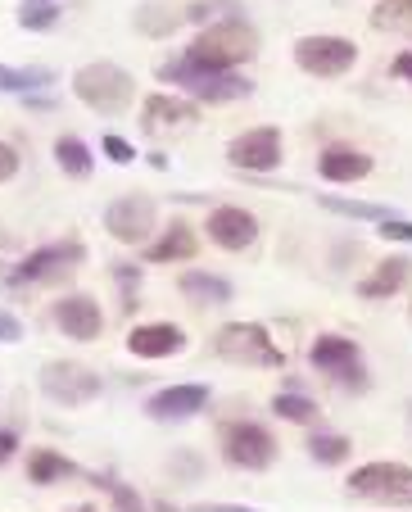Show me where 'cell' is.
Instances as JSON below:
<instances>
[{"label":"cell","mask_w":412,"mask_h":512,"mask_svg":"<svg viewBox=\"0 0 412 512\" xmlns=\"http://www.w3.org/2000/svg\"><path fill=\"white\" fill-rule=\"evenodd\" d=\"M254 55H259V32L245 19H227V23H218V28H204L200 37L191 41V50H186V59H191L200 73H231V68H240Z\"/></svg>","instance_id":"obj_1"},{"label":"cell","mask_w":412,"mask_h":512,"mask_svg":"<svg viewBox=\"0 0 412 512\" xmlns=\"http://www.w3.org/2000/svg\"><path fill=\"white\" fill-rule=\"evenodd\" d=\"M73 96L82 100V105H91L96 114H123V109L132 105L136 87H132V73H127V68L109 64V59H96V64L73 73Z\"/></svg>","instance_id":"obj_2"},{"label":"cell","mask_w":412,"mask_h":512,"mask_svg":"<svg viewBox=\"0 0 412 512\" xmlns=\"http://www.w3.org/2000/svg\"><path fill=\"white\" fill-rule=\"evenodd\" d=\"M213 354L227 358V363H240V368H281L286 358L272 345V331L259 327V322H227L213 336Z\"/></svg>","instance_id":"obj_3"},{"label":"cell","mask_w":412,"mask_h":512,"mask_svg":"<svg viewBox=\"0 0 412 512\" xmlns=\"http://www.w3.org/2000/svg\"><path fill=\"white\" fill-rule=\"evenodd\" d=\"M37 386H41V395L55 399V404L77 408V404H91V399L105 390V381H100V372L87 368V363H64V358H55V363L41 368Z\"/></svg>","instance_id":"obj_4"},{"label":"cell","mask_w":412,"mask_h":512,"mask_svg":"<svg viewBox=\"0 0 412 512\" xmlns=\"http://www.w3.org/2000/svg\"><path fill=\"white\" fill-rule=\"evenodd\" d=\"M308 358H313V368L326 372L331 381H340L345 390H363L367 386V372H363V349L354 345L349 336H336V331H326L308 345Z\"/></svg>","instance_id":"obj_5"},{"label":"cell","mask_w":412,"mask_h":512,"mask_svg":"<svg viewBox=\"0 0 412 512\" xmlns=\"http://www.w3.org/2000/svg\"><path fill=\"white\" fill-rule=\"evenodd\" d=\"M349 494L372 503H394V508H408L412 503V467L403 463H367L349 476Z\"/></svg>","instance_id":"obj_6"},{"label":"cell","mask_w":412,"mask_h":512,"mask_svg":"<svg viewBox=\"0 0 412 512\" xmlns=\"http://www.w3.org/2000/svg\"><path fill=\"white\" fill-rule=\"evenodd\" d=\"M222 458L231 467H245V472H263L277 458V440L259 422H227L222 426Z\"/></svg>","instance_id":"obj_7"},{"label":"cell","mask_w":412,"mask_h":512,"mask_svg":"<svg viewBox=\"0 0 412 512\" xmlns=\"http://www.w3.org/2000/svg\"><path fill=\"white\" fill-rule=\"evenodd\" d=\"M358 59V46L349 37H299L295 41V64L313 78H340Z\"/></svg>","instance_id":"obj_8"},{"label":"cell","mask_w":412,"mask_h":512,"mask_svg":"<svg viewBox=\"0 0 412 512\" xmlns=\"http://www.w3.org/2000/svg\"><path fill=\"white\" fill-rule=\"evenodd\" d=\"M82 259H87V245L73 236V241H55V245H46V250H37L32 259H23L19 268L10 272V277L14 281H37V286H46V281H64Z\"/></svg>","instance_id":"obj_9"},{"label":"cell","mask_w":412,"mask_h":512,"mask_svg":"<svg viewBox=\"0 0 412 512\" xmlns=\"http://www.w3.org/2000/svg\"><path fill=\"white\" fill-rule=\"evenodd\" d=\"M227 159L240 173H272L281 164V132L277 127H250L227 145Z\"/></svg>","instance_id":"obj_10"},{"label":"cell","mask_w":412,"mask_h":512,"mask_svg":"<svg viewBox=\"0 0 412 512\" xmlns=\"http://www.w3.org/2000/svg\"><path fill=\"white\" fill-rule=\"evenodd\" d=\"M105 232L123 245H141L154 232V200L150 195H123L105 209Z\"/></svg>","instance_id":"obj_11"},{"label":"cell","mask_w":412,"mask_h":512,"mask_svg":"<svg viewBox=\"0 0 412 512\" xmlns=\"http://www.w3.org/2000/svg\"><path fill=\"white\" fill-rule=\"evenodd\" d=\"M50 318H55V327L64 331V336H73V340H96L100 331H105V313H100V304L91 300V295H82V290H73V295H64V300H55Z\"/></svg>","instance_id":"obj_12"},{"label":"cell","mask_w":412,"mask_h":512,"mask_svg":"<svg viewBox=\"0 0 412 512\" xmlns=\"http://www.w3.org/2000/svg\"><path fill=\"white\" fill-rule=\"evenodd\" d=\"M209 236L222 250H250V245L259 241V223H254V213L240 209V204H218V209L209 213Z\"/></svg>","instance_id":"obj_13"},{"label":"cell","mask_w":412,"mask_h":512,"mask_svg":"<svg viewBox=\"0 0 412 512\" xmlns=\"http://www.w3.org/2000/svg\"><path fill=\"white\" fill-rule=\"evenodd\" d=\"M209 404V386H168L159 395L145 399V413L154 422H182V417H195Z\"/></svg>","instance_id":"obj_14"},{"label":"cell","mask_w":412,"mask_h":512,"mask_svg":"<svg viewBox=\"0 0 412 512\" xmlns=\"http://www.w3.org/2000/svg\"><path fill=\"white\" fill-rule=\"evenodd\" d=\"M127 349L136 358H173L177 349H186V331L177 322H145L127 336Z\"/></svg>","instance_id":"obj_15"},{"label":"cell","mask_w":412,"mask_h":512,"mask_svg":"<svg viewBox=\"0 0 412 512\" xmlns=\"http://www.w3.org/2000/svg\"><path fill=\"white\" fill-rule=\"evenodd\" d=\"M317 173L326 177V182H358V177L372 173V159L363 155V150H349V145H326L322 155H317Z\"/></svg>","instance_id":"obj_16"},{"label":"cell","mask_w":412,"mask_h":512,"mask_svg":"<svg viewBox=\"0 0 412 512\" xmlns=\"http://www.w3.org/2000/svg\"><path fill=\"white\" fill-rule=\"evenodd\" d=\"M408 277H412L408 259H381L376 272H367V277L358 281V295H363V300H390V295H399V286H408Z\"/></svg>","instance_id":"obj_17"},{"label":"cell","mask_w":412,"mask_h":512,"mask_svg":"<svg viewBox=\"0 0 412 512\" xmlns=\"http://www.w3.org/2000/svg\"><path fill=\"white\" fill-rule=\"evenodd\" d=\"M186 91H195L200 100H245L254 91L250 78H236V73H195L191 82H186Z\"/></svg>","instance_id":"obj_18"},{"label":"cell","mask_w":412,"mask_h":512,"mask_svg":"<svg viewBox=\"0 0 412 512\" xmlns=\"http://www.w3.org/2000/svg\"><path fill=\"white\" fill-rule=\"evenodd\" d=\"M195 232L186 223H168V232L154 245H145V263H177V259H195Z\"/></svg>","instance_id":"obj_19"},{"label":"cell","mask_w":412,"mask_h":512,"mask_svg":"<svg viewBox=\"0 0 412 512\" xmlns=\"http://www.w3.org/2000/svg\"><path fill=\"white\" fill-rule=\"evenodd\" d=\"M182 123H195L191 100H173V96H150L145 100V114H141L145 132H154V127H182Z\"/></svg>","instance_id":"obj_20"},{"label":"cell","mask_w":412,"mask_h":512,"mask_svg":"<svg viewBox=\"0 0 412 512\" xmlns=\"http://www.w3.org/2000/svg\"><path fill=\"white\" fill-rule=\"evenodd\" d=\"M182 19H186V14L177 10V5H163V0H150V5H141V10H136V28H141L145 37H154V41L173 37V32L182 28Z\"/></svg>","instance_id":"obj_21"},{"label":"cell","mask_w":412,"mask_h":512,"mask_svg":"<svg viewBox=\"0 0 412 512\" xmlns=\"http://www.w3.org/2000/svg\"><path fill=\"white\" fill-rule=\"evenodd\" d=\"M182 295L200 304H227L231 300V281L213 277V272H182Z\"/></svg>","instance_id":"obj_22"},{"label":"cell","mask_w":412,"mask_h":512,"mask_svg":"<svg viewBox=\"0 0 412 512\" xmlns=\"http://www.w3.org/2000/svg\"><path fill=\"white\" fill-rule=\"evenodd\" d=\"M64 476H77V467L68 463L64 454H55V449H37V454L28 458V481L32 485H55V481H64Z\"/></svg>","instance_id":"obj_23"},{"label":"cell","mask_w":412,"mask_h":512,"mask_svg":"<svg viewBox=\"0 0 412 512\" xmlns=\"http://www.w3.org/2000/svg\"><path fill=\"white\" fill-rule=\"evenodd\" d=\"M55 164L68 177H91V150L82 145V136H59L55 141Z\"/></svg>","instance_id":"obj_24"},{"label":"cell","mask_w":412,"mask_h":512,"mask_svg":"<svg viewBox=\"0 0 412 512\" xmlns=\"http://www.w3.org/2000/svg\"><path fill=\"white\" fill-rule=\"evenodd\" d=\"M272 413H277L281 422H299V426H313L317 417H322L313 399H308V395H295V390H281V395L272 399Z\"/></svg>","instance_id":"obj_25"},{"label":"cell","mask_w":412,"mask_h":512,"mask_svg":"<svg viewBox=\"0 0 412 512\" xmlns=\"http://www.w3.org/2000/svg\"><path fill=\"white\" fill-rule=\"evenodd\" d=\"M322 209L345 213V218H363V223H390L394 213L385 204H367V200H340V195H322Z\"/></svg>","instance_id":"obj_26"},{"label":"cell","mask_w":412,"mask_h":512,"mask_svg":"<svg viewBox=\"0 0 412 512\" xmlns=\"http://www.w3.org/2000/svg\"><path fill=\"white\" fill-rule=\"evenodd\" d=\"M372 28L408 32V37H412V0H381V5L372 10Z\"/></svg>","instance_id":"obj_27"},{"label":"cell","mask_w":412,"mask_h":512,"mask_svg":"<svg viewBox=\"0 0 412 512\" xmlns=\"http://www.w3.org/2000/svg\"><path fill=\"white\" fill-rule=\"evenodd\" d=\"M37 87H50V68H10V64H0V91H23V96H32Z\"/></svg>","instance_id":"obj_28"},{"label":"cell","mask_w":412,"mask_h":512,"mask_svg":"<svg viewBox=\"0 0 412 512\" xmlns=\"http://www.w3.org/2000/svg\"><path fill=\"white\" fill-rule=\"evenodd\" d=\"M59 23V5L55 0H19V28L28 32H46Z\"/></svg>","instance_id":"obj_29"},{"label":"cell","mask_w":412,"mask_h":512,"mask_svg":"<svg viewBox=\"0 0 412 512\" xmlns=\"http://www.w3.org/2000/svg\"><path fill=\"white\" fill-rule=\"evenodd\" d=\"M308 454H313L317 463L336 467V463H345V458L354 454V445H349L345 435H313V440H308Z\"/></svg>","instance_id":"obj_30"},{"label":"cell","mask_w":412,"mask_h":512,"mask_svg":"<svg viewBox=\"0 0 412 512\" xmlns=\"http://www.w3.org/2000/svg\"><path fill=\"white\" fill-rule=\"evenodd\" d=\"M91 481H96L100 490H109V494H114V512H145V499L132 490V485L114 481V476H91Z\"/></svg>","instance_id":"obj_31"},{"label":"cell","mask_w":412,"mask_h":512,"mask_svg":"<svg viewBox=\"0 0 412 512\" xmlns=\"http://www.w3.org/2000/svg\"><path fill=\"white\" fill-rule=\"evenodd\" d=\"M240 0H200V5H191L186 10V19H213V14H231Z\"/></svg>","instance_id":"obj_32"},{"label":"cell","mask_w":412,"mask_h":512,"mask_svg":"<svg viewBox=\"0 0 412 512\" xmlns=\"http://www.w3.org/2000/svg\"><path fill=\"white\" fill-rule=\"evenodd\" d=\"M19 340H23V322L0 309V345H19Z\"/></svg>","instance_id":"obj_33"},{"label":"cell","mask_w":412,"mask_h":512,"mask_svg":"<svg viewBox=\"0 0 412 512\" xmlns=\"http://www.w3.org/2000/svg\"><path fill=\"white\" fill-rule=\"evenodd\" d=\"M105 155L114 159V164H132V159H136V150L123 141V136H105Z\"/></svg>","instance_id":"obj_34"},{"label":"cell","mask_w":412,"mask_h":512,"mask_svg":"<svg viewBox=\"0 0 412 512\" xmlns=\"http://www.w3.org/2000/svg\"><path fill=\"white\" fill-rule=\"evenodd\" d=\"M14 173H19V150L10 141H0V182H10Z\"/></svg>","instance_id":"obj_35"},{"label":"cell","mask_w":412,"mask_h":512,"mask_svg":"<svg viewBox=\"0 0 412 512\" xmlns=\"http://www.w3.org/2000/svg\"><path fill=\"white\" fill-rule=\"evenodd\" d=\"M381 236L385 241H412V223H403L399 213H394L390 223H381Z\"/></svg>","instance_id":"obj_36"},{"label":"cell","mask_w":412,"mask_h":512,"mask_svg":"<svg viewBox=\"0 0 412 512\" xmlns=\"http://www.w3.org/2000/svg\"><path fill=\"white\" fill-rule=\"evenodd\" d=\"M14 454H19V435H14V431H0V467L10 463Z\"/></svg>","instance_id":"obj_37"},{"label":"cell","mask_w":412,"mask_h":512,"mask_svg":"<svg viewBox=\"0 0 412 512\" xmlns=\"http://www.w3.org/2000/svg\"><path fill=\"white\" fill-rule=\"evenodd\" d=\"M394 78H403V82H412V50H403V55H394Z\"/></svg>","instance_id":"obj_38"},{"label":"cell","mask_w":412,"mask_h":512,"mask_svg":"<svg viewBox=\"0 0 412 512\" xmlns=\"http://www.w3.org/2000/svg\"><path fill=\"white\" fill-rule=\"evenodd\" d=\"M191 512H259V508H240V503H200Z\"/></svg>","instance_id":"obj_39"},{"label":"cell","mask_w":412,"mask_h":512,"mask_svg":"<svg viewBox=\"0 0 412 512\" xmlns=\"http://www.w3.org/2000/svg\"><path fill=\"white\" fill-rule=\"evenodd\" d=\"M150 512H177V508H173V503H154Z\"/></svg>","instance_id":"obj_40"},{"label":"cell","mask_w":412,"mask_h":512,"mask_svg":"<svg viewBox=\"0 0 412 512\" xmlns=\"http://www.w3.org/2000/svg\"><path fill=\"white\" fill-rule=\"evenodd\" d=\"M73 512H96V508H73Z\"/></svg>","instance_id":"obj_41"},{"label":"cell","mask_w":412,"mask_h":512,"mask_svg":"<svg viewBox=\"0 0 412 512\" xmlns=\"http://www.w3.org/2000/svg\"><path fill=\"white\" fill-rule=\"evenodd\" d=\"M408 322H412V304H408Z\"/></svg>","instance_id":"obj_42"},{"label":"cell","mask_w":412,"mask_h":512,"mask_svg":"<svg viewBox=\"0 0 412 512\" xmlns=\"http://www.w3.org/2000/svg\"><path fill=\"white\" fill-rule=\"evenodd\" d=\"M408 422H412V404H408Z\"/></svg>","instance_id":"obj_43"}]
</instances>
